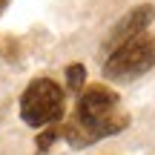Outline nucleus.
Segmentation results:
<instances>
[{
	"label": "nucleus",
	"instance_id": "obj_1",
	"mask_svg": "<svg viewBox=\"0 0 155 155\" xmlns=\"http://www.w3.org/2000/svg\"><path fill=\"white\" fill-rule=\"evenodd\" d=\"M127 127H129V115L121 112L118 92L104 83H92L78 95L72 118L61 121V138L75 150H83L101 138L124 132Z\"/></svg>",
	"mask_w": 155,
	"mask_h": 155
},
{
	"label": "nucleus",
	"instance_id": "obj_2",
	"mask_svg": "<svg viewBox=\"0 0 155 155\" xmlns=\"http://www.w3.org/2000/svg\"><path fill=\"white\" fill-rule=\"evenodd\" d=\"M20 118L35 129L55 127L66 118V92L52 78H35L20 95Z\"/></svg>",
	"mask_w": 155,
	"mask_h": 155
},
{
	"label": "nucleus",
	"instance_id": "obj_3",
	"mask_svg": "<svg viewBox=\"0 0 155 155\" xmlns=\"http://www.w3.org/2000/svg\"><path fill=\"white\" fill-rule=\"evenodd\" d=\"M152 66H155V38L141 35L104 58V78L115 83H129L147 75Z\"/></svg>",
	"mask_w": 155,
	"mask_h": 155
},
{
	"label": "nucleus",
	"instance_id": "obj_4",
	"mask_svg": "<svg viewBox=\"0 0 155 155\" xmlns=\"http://www.w3.org/2000/svg\"><path fill=\"white\" fill-rule=\"evenodd\" d=\"M155 20V6L152 3H138L135 9H129L115 26L109 29V35L104 38V55H112L115 49H121L124 43L147 35V26H152Z\"/></svg>",
	"mask_w": 155,
	"mask_h": 155
},
{
	"label": "nucleus",
	"instance_id": "obj_5",
	"mask_svg": "<svg viewBox=\"0 0 155 155\" xmlns=\"http://www.w3.org/2000/svg\"><path fill=\"white\" fill-rule=\"evenodd\" d=\"M66 89L72 95H81L86 89V66L83 63H69L66 66Z\"/></svg>",
	"mask_w": 155,
	"mask_h": 155
},
{
	"label": "nucleus",
	"instance_id": "obj_6",
	"mask_svg": "<svg viewBox=\"0 0 155 155\" xmlns=\"http://www.w3.org/2000/svg\"><path fill=\"white\" fill-rule=\"evenodd\" d=\"M61 141V124H55V127H46L43 132L38 135V155H46L52 150V147Z\"/></svg>",
	"mask_w": 155,
	"mask_h": 155
},
{
	"label": "nucleus",
	"instance_id": "obj_7",
	"mask_svg": "<svg viewBox=\"0 0 155 155\" xmlns=\"http://www.w3.org/2000/svg\"><path fill=\"white\" fill-rule=\"evenodd\" d=\"M9 3H12V0H0V15H3V12L9 9Z\"/></svg>",
	"mask_w": 155,
	"mask_h": 155
}]
</instances>
